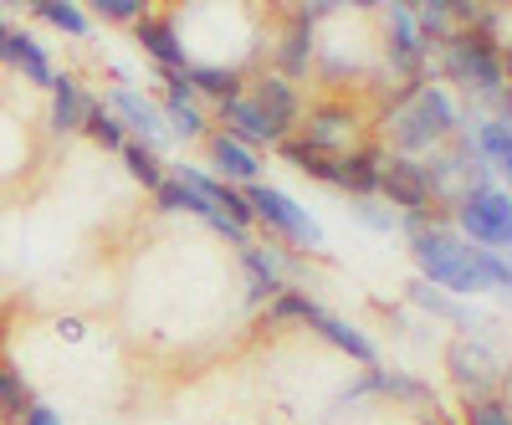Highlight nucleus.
<instances>
[{"mask_svg":"<svg viewBox=\"0 0 512 425\" xmlns=\"http://www.w3.org/2000/svg\"><path fill=\"white\" fill-rule=\"evenodd\" d=\"M456 216H461V231L472 236V246H482V251L512 246V195H502V190H492V185L466 190V200H461Z\"/></svg>","mask_w":512,"mask_h":425,"instance_id":"obj_6","label":"nucleus"},{"mask_svg":"<svg viewBox=\"0 0 512 425\" xmlns=\"http://www.w3.org/2000/svg\"><path fill=\"white\" fill-rule=\"evenodd\" d=\"M169 77V98H164V129L180 134V139H200L205 134V118L200 108L190 103V88H185V72H164Z\"/></svg>","mask_w":512,"mask_h":425,"instance_id":"obj_15","label":"nucleus"},{"mask_svg":"<svg viewBox=\"0 0 512 425\" xmlns=\"http://www.w3.org/2000/svg\"><path fill=\"white\" fill-rule=\"evenodd\" d=\"M98 16L103 21H144V6H139V0H103Z\"/></svg>","mask_w":512,"mask_h":425,"instance_id":"obj_31","label":"nucleus"},{"mask_svg":"<svg viewBox=\"0 0 512 425\" xmlns=\"http://www.w3.org/2000/svg\"><path fill=\"white\" fill-rule=\"evenodd\" d=\"M108 108L118 113L123 129H134V134H139V144H149V149L169 134V129H164V113H159L144 93H134V88H118V93L108 98Z\"/></svg>","mask_w":512,"mask_h":425,"instance_id":"obj_12","label":"nucleus"},{"mask_svg":"<svg viewBox=\"0 0 512 425\" xmlns=\"http://www.w3.org/2000/svg\"><path fill=\"white\" fill-rule=\"evenodd\" d=\"M82 134L103 149H113V154H123V144H128V129L118 123V113L108 103H93V98H88V113H82Z\"/></svg>","mask_w":512,"mask_h":425,"instance_id":"obj_19","label":"nucleus"},{"mask_svg":"<svg viewBox=\"0 0 512 425\" xmlns=\"http://www.w3.org/2000/svg\"><path fill=\"white\" fill-rule=\"evenodd\" d=\"M349 113H338V108H318L313 113V129H308V144H318V149H328V154H344V144H349Z\"/></svg>","mask_w":512,"mask_h":425,"instance_id":"obj_20","label":"nucleus"},{"mask_svg":"<svg viewBox=\"0 0 512 425\" xmlns=\"http://www.w3.org/2000/svg\"><path fill=\"white\" fill-rule=\"evenodd\" d=\"M272 318H277V323H308L313 333H323L333 349H344V354L359 359V364H374V359H379L374 344H369L354 323H344L338 313H328L323 303H313V297H303V292H282L277 303H272Z\"/></svg>","mask_w":512,"mask_h":425,"instance_id":"obj_2","label":"nucleus"},{"mask_svg":"<svg viewBox=\"0 0 512 425\" xmlns=\"http://www.w3.org/2000/svg\"><path fill=\"white\" fill-rule=\"evenodd\" d=\"M477 154L492 159L502 175L512 180V129H507V123H482V129H477Z\"/></svg>","mask_w":512,"mask_h":425,"instance_id":"obj_25","label":"nucleus"},{"mask_svg":"<svg viewBox=\"0 0 512 425\" xmlns=\"http://www.w3.org/2000/svg\"><path fill=\"white\" fill-rule=\"evenodd\" d=\"M0 62H6L11 72H21L26 82H36V88H52V77H57L47 47H41L36 36H26L21 26H11V21H0Z\"/></svg>","mask_w":512,"mask_h":425,"instance_id":"obj_9","label":"nucleus"},{"mask_svg":"<svg viewBox=\"0 0 512 425\" xmlns=\"http://www.w3.org/2000/svg\"><path fill=\"white\" fill-rule=\"evenodd\" d=\"M251 103L267 113L277 139H287V129L297 123V113H303V103H297V93H292V82H282V77H262V82H256V98Z\"/></svg>","mask_w":512,"mask_h":425,"instance_id":"obj_14","label":"nucleus"},{"mask_svg":"<svg viewBox=\"0 0 512 425\" xmlns=\"http://www.w3.org/2000/svg\"><path fill=\"white\" fill-rule=\"evenodd\" d=\"M154 200H159V210H190V216H200V221H210V216H216V210H210L180 175H164V185L154 190Z\"/></svg>","mask_w":512,"mask_h":425,"instance_id":"obj_23","label":"nucleus"},{"mask_svg":"<svg viewBox=\"0 0 512 425\" xmlns=\"http://www.w3.org/2000/svg\"><path fill=\"white\" fill-rule=\"evenodd\" d=\"M379 195L384 200H395L400 210H425L436 195V180H431V169L415 164V159H379Z\"/></svg>","mask_w":512,"mask_h":425,"instance_id":"obj_7","label":"nucleus"},{"mask_svg":"<svg viewBox=\"0 0 512 425\" xmlns=\"http://www.w3.org/2000/svg\"><path fill=\"white\" fill-rule=\"evenodd\" d=\"M410 257L436 292H482V287L512 292V262H502L497 251H482L472 241H456L446 231H415Z\"/></svg>","mask_w":512,"mask_h":425,"instance_id":"obj_1","label":"nucleus"},{"mask_svg":"<svg viewBox=\"0 0 512 425\" xmlns=\"http://www.w3.org/2000/svg\"><path fill=\"white\" fill-rule=\"evenodd\" d=\"M410 297H415L420 308H431V313H446V318H456V323H461V308H456V303H446V297H441L436 287H425V282H415V287H410Z\"/></svg>","mask_w":512,"mask_h":425,"instance_id":"obj_29","label":"nucleus"},{"mask_svg":"<svg viewBox=\"0 0 512 425\" xmlns=\"http://www.w3.org/2000/svg\"><path fill=\"white\" fill-rule=\"evenodd\" d=\"M21 425H62V415H57L52 405H41V400H36V405L21 415Z\"/></svg>","mask_w":512,"mask_h":425,"instance_id":"obj_32","label":"nucleus"},{"mask_svg":"<svg viewBox=\"0 0 512 425\" xmlns=\"http://www.w3.org/2000/svg\"><path fill=\"white\" fill-rule=\"evenodd\" d=\"M205 154H210V164H216V180H226V185H256L262 180V159H256V149L231 139L226 129L205 139Z\"/></svg>","mask_w":512,"mask_h":425,"instance_id":"obj_10","label":"nucleus"},{"mask_svg":"<svg viewBox=\"0 0 512 425\" xmlns=\"http://www.w3.org/2000/svg\"><path fill=\"white\" fill-rule=\"evenodd\" d=\"M446 72L461 82V88H477V93H502V77H507V67H502L487 31L451 36L446 41Z\"/></svg>","mask_w":512,"mask_h":425,"instance_id":"obj_5","label":"nucleus"},{"mask_svg":"<svg viewBox=\"0 0 512 425\" xmlns=\"http://www.w3.org/2000/svg\"><path fill=\"white\" fill-rule=\"evenodd\" d=\"M390 62L415 77V88H420V72H425V41H420V26H415V11L410 6H395L390 11Z\"/></svg>","mask_w":512,"mask_h":425,"instance_id":"obj_11","label":"nucleus"},{"mask_svg":"<svg viewBox=\"0 0 512 425\" xmlns=\"http://www.w3.org/2000/svg\"><path fill=\"white\" fill-rule=\"evenodd\" d=\"M221 118H226V134L241 139V144H282V139L272 134L267 113L256 108L251 98H231V103H221Z\"/></svg>","mask_w":512,"mask_h":425,"instance_id":"obj_16","label":"nucleus"},{"mask_svg":"<svg viewBox=\"0 0 512 425\" xmlns=\"http://www.w3.org/2000/svg\"><path fill=\"white\" fill-rule=\"evenodd\" d=\"M139 47L164 67V72H190V57H185V41L175 36V26H169V21H154V16H144L139 21Z\"/></svg>","mask_w":512,"mask_h":425,"instance_id":"obj_13","label":"nucleus"},{"mask_svg":"<svg viewBox=\"0 0 512 425\" xmlns=\"http://www.w3.org/2000/svg\"><path fill=\"white\" fill-rule=\"evenodd\" d=\"M456 129V103L441 93V88H415V98L400 108V118H395V139H400V149H431V144H441L446 134Z\"/></svg>","mask_w":512,"mask_h":425,"instance_id":"obj_3","label":"nucleus"},{"mask_svg":"<svg viewBox=\"0 0 512 425\" xmlns=\"http://www.w3.org/2000/svg\"><path fill=\"white\" fill-rule=\"evenodd\" d=\"M379 149H344V154H328V164H323V185H338V190H349V195H359V200H369V195H379Z\"/></svg>","mask_w":512,"mask_h":425,"instance_id":"obj_8","label":"nucleus"},{"mask_svg":"<svg viewBox=\"0 0 512 425\" xmlns=\"http://www.w3.org/2000/svg\"><path fill=\"white\" fill-rule=\"evenodd\" d=\"M123 164H128V175H134V180L149 185V195H154V190L164 185V175H169L164 159H159V149H149V144H139V139L123 144Z\"/></svg>","mask_w":512,"mask_h":425,"instance_id":"obj_22","label":"nucleus"},{"mask_svg":"<svg viewBox=\"0 0 512 425\" xmlns=\"http://www.w3.org/2000/svg\"><path fill=\"white\" fill-rule=\"evenodd\" d=\"M318 16H328V11H323V6L297 11V26H292L287 41H282V82L308 72V57H313V21H318Z\"/></svg>","mask_w":512,"mask_h":425,"instance_id":"obj_18","label":"nucleus"},{"mask_svg":"<svg viewBox=\"0 0 512 425\" xmlns=\"http://www.w3.org/2000/svg\"><path fill=\"white\" fill-rule=\"evenodd\" d=\"M246 205H251V221H262L267 231H277V236H287L292 246H318L323 241V231H318V221L308 216L303 205H297L292 195H282L277 185H246Z\"/></svg>","mask_w":512,"mask_h":425,"instance_id":"obj_4","label":"nucleus"},{"mask_svg":"<svg viewBox=\"0 0 512 425\" xmlns=\"http://www.w3.org/2000/svg\"><path fill=\"white\" fill-rule=\"evenodd\" d=\"M446 21H451V6H441V0H431V6H420V11H415V26H420V41H425V47H436V41H451Z\"/></svg>","mask_w":512,"mask_h":425,"instance_id":"obj_26","label":"nucleus"},{"mask_svg":"<svg viewBox=\"0 0 512 425\" xmlns=\"http://www.w3.org/2000/svg\"><path fill=\"white\" fill-rule=\"evenodd\" d=\"M185 88H195V93H210V98L231 103V98H241V77H236V72H226V67H195V62H190V72H185Z\"/></svg>","mask_w":512,"mask_h":425,"instance_id":"obj_21","label":"nucleus"},{"mask_svg":"<svg viewBox=\"0 0 512 425\" xmlns=\"http://www.w3.org/2000/svg\"><path fill=\"white\" fill-rule=\"evenodd\" d=\"M241 257H246V267H251V277H256V292H277V287H282V277H277V262L267 257V251L246 246Z\"/></svg>","mask_w":512,"mask_h":425,"instance_id":"obj_28","label":"nucleus"},{"mask_svg":"<svg viewBox=\"0 0 512 425\" xmlns=\"http://www.w3.org/2000/svg\"><path fill=\"white\" fill-rule=\"evenodd\" d=\"M47 93H52V129H57V134H72V129H82V113H88V93L77 88V77L57 72Z\"/></svg>","mask_w":512,"mask_h":425,"instance_id":"obj_17","label":"nucleus"},{"mask_svg":"<svg viewBox=\"0 0 512 425\" xmlns=\"http://www.w3.org/2000/svg\"><path fill=\"white\" fill-rule=\"evenodd\" d=\"M31 405H36V395H31V385L21 379V369L0 364V415H6V420H21Z\"/></svg>","mask_w":512,"mask_h":425,"instance_id":"obj_24","label":"nucleus"},{"mask_svg":"<svg viewBox=\"0 0 512 425\" xmlns=\"http://www.w3.org/2000/svg\"><path fill=\"white\" fill-rule=\"evenodd\" d=\"M36 16L57 31H67V36H88V11L82 6H36Z\"/></svg>","mask_w":512,"mask_h":425,"instance_id":"obj_27","label":"nucleus"},{"mask_svg":"<svg viewBox=\"0 0 512 425\" xmlns=\"http://www.w3.org/2000/svg\"><path fill=\"white\" fill-rule=\"evenodd\" d=\"M466 420L472 425H512V415L497 405V400H472V410H466Z\"/></svg>","mask_w":512,"mask_h":425,"instance_id":"obj_30","label":"nucleus"}]
</instances>
